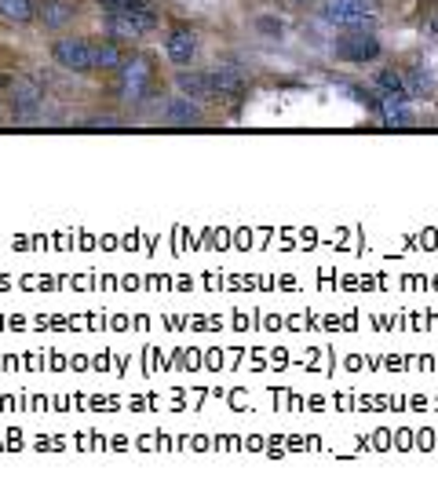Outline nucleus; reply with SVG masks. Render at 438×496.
I'll return each instance as SVG.
<instances>
[{
	"instance_id": "f03ea898",
	"label": "nucleus",
	"mask_w": 438,
	"mask_h": 496,
	"mask_svg": "<svg viewBox=\"0 0 438 496\" xmlns=\"http://www.w3.org/2000/svg\"><path fill=\"white\" fill-rule=\"evenodd\" d=\"M373 29H377V19L344 26V33H336V41H332V55L340 62H373V59H380V41H377Z\"/></svg>"
},
{
	"instance_id": "423d86ee",
	"label": "nucleus",
	"mask_w": 438,
	"mask_h": 496,
	"mask_svg": "<svg viewBox=\"0 0 438 496\" xmlns=\"http://www.w3.org/2000/svg\"><path fill=\"white\" fill-rule=\"evenodd\" d=\"M52 59H55V66H62V70H70V74H88L92 70V41L59 37L52 44Z\"/></svg>"
},
{
	"instance_id": "0eeeda50",
	"label": "nucleus",
	"mask_w": 438,
	"mask_h": 496,
	"mask_svg": "<svg viewBox=\"0 0 438 496\" xmlns=\"http://www.w3.org/2000/svg\"><path fill=\"white\" fill-rule=\"evenodd\" d=\"M209 74H212V91L216 95H242L249 88V74H245L242 62H219Z\"/></svg>"
},
{
	"instance_id": "1a4fd4ad",
	"label": "nucleus",
	"mask_w": 438,
	"mask_h": 496,
	"mask_svg": "<svg viewBox=\"0 0 438 496\" xmlns=\"http://www.w3.org/2000/svg\"><path fill=\"white\" fill-rule=\"evenodd\" d=\"M176 88H179V95H190V98H209V95H216L212 91V74L209 70H187V66H179Z\"/></svg>"
},
{
	"instance_id": "ddd939ff",
	"label": "nucleus",
	"mask_w": 438,
	"mask_h": 496,
	"mask_svg": "<svg viewBox=\"0 0 438 496\" xmlns=\"http://www.w3.org/2000/svg\"><path fill=\"white\" fill-rule=\"evenodd\" d=\"M168 121L172 124H197L201 121V110H197V103L190 95H179V98H172V103H168Z\"/></svg>"
},
{
	"instance_id": "f257e3e1",
	"label": "nucleus",
	"mask_w": 438,
	"mask_h": 496,
	"mask_svg": "<svg viewBox=\"0 0 438 496\" xmlns=\"http://www.w3.org/2000/svg\"><path fill=\"white\" fill-rule=\"evenodd\" d=\"M103 4H107V22L114 29V37L136 41L157 26V12L147 0H103Z\"/></svg>"
},
{
	"instance_id": "9b49d317",
	"label": "nucleus",
	"mask_w": 438,
	"mask_h": 496,
	"mask_svg": "<svg viewBox=\"0 0 438 496\" xmlns=\"http://www.w3.org/2000/svg\"><path fill=\"white\" fill-rule=\"evenodd\" d=\"M121 62H124V55L114 41L92 44V70H121Z\"/></svg>"
},
{
	"instance_id": "9d476101",
	"label": "nucleus",
	"mask_w": 438,
	"mask_h": 496,
	"mask_svg": "<svg viewBox=\"0 0 438 496\" xmlns=\"http://www.w3.org/2000/svg\"><path fill=\"white\" fill-rule=\"evenodd\" d=\"M41 22L48 29H66L74 22V4H66V0H44L41 4Z\"/></svg>"
},
{
	"instance_id": "4468645a",
	"label": "nucleus",
	"mask_w": 438,
	"mask_h": 496,
	"mask_svg": "<svg viewBox=\"0 0 438 496\" xmlns=\"http://www.w3.org/2000/svg\"><path fill=\"white\" fill-rule=\"evenodd\" d=\"M33 15H37L33 0H0V19H4V22L26 26V22H33Z\"/></svg>"
},
{
	"instance_id": "7ed1b4c3",
	"label": "nucleus",
	"mask_w": 438,
	"mask_h": 496,
	"mask_svg": "<svg viewBox=\"0 0 438 496\" xmlns=\"http://www.w3.org/2000/svg\"><path fill=\"white\" fill-rule=\"evenodd\" d=\"M0 84H4V95H8V106L19 114V117H37L41 106H44V88L26 77V74H4L0 77Z\"/></svg>"
},
{
	"instance_id": "2eb2a0df",
	"label": "nucleus",
	"mask_w": 438,
	"mask_h": 496,
	"mask_svg": "<svg viewBox=\"0 0 438 496\" xmlns=\"http://www.w3.org/2000/svg\"><path fill=\"white\" fill-rule=\"evenodd\" d=\"M384 121L394 124V128L413 124V110L406 106V95H402V98H384Z\"/></svg>"
},
{
	"instance_id": "39448f33",
	"label": "nucleus",
	"mask_w": 438,
	"mask_h": 496,
	"mask_svg": "<svg viewBox=\"0 0 438 496\" xmlns=\"http://www.w3.org/2000/svg\"><path fill=\"white\" fill-rule=\"evenodd\" d=\"M318 12L329 26H351V22L377 19V0H322Z\"/></svg>"
},
{
	"instance_id": "20e7f679",
	"label": "nucleus",
	"mask_w": 438,
	"mask_h": 496,
	"mask_svg": "<svg viewBox=\"0 0 438 496\" xmlns=\"http://www.w3.org/2000/svg\"><path fill=\"white\" fill-rule=\"evenodd\" d=\"M121 91L131 103H139L154 91V62L147 55H131L121 62Z\"/></svg>"
},
{
	"instance_id": "6e6552de",
	"label": "nucleus",
	"mask_w": 438,
	"mask_h": 496,
	"mask_svg": "<svg viewBox=\"0 0 438 496\" xmlns=\"http://www.w3.org/2000/svg\"><path fill=\"white\" fill-rule=\"evenodd\" d=\"M164 55L172 66H190V59L197 55V33L190 26H176L164 41Z\"/></svg>"
},
{
	"instance_id": "f8f14e48",
	"label": "nucleus",
	"mask_w": 438,
	"mask_h": 496,
	"mask_svg": "<svg viewBox=\"0 0 438 496\" xmlns=\"http://www.w3.org/2000/svg\"><path fill=\"white\" fill-rule=\"evenodd\" d=\"M377 91L384 98H402L406 95V74L394 70V66H384V70L377 74Z\"/></svg>"
},
{
	"instance_id": "dca6fc26",
	"label": "nucleus",
	"mask_w": 438,
	"mask_h": 496,
	"mask_svg": "<svg viewBox=\"0 0 438 496\" xmlns=\"http://www.w3.org/2000/svg\"><path fill=\"white\" fill-rule=\"evenodd\" d=\"M292 4H315V0H292Z\"/></svg>"
}]
</instances>
